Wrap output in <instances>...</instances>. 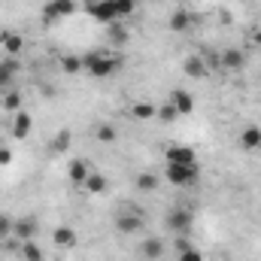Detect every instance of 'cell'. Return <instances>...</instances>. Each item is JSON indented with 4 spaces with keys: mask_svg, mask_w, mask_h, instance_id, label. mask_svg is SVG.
<instances>
[{
    "mask_svg": "<svg viewBox=\"0 0 261 261\" xmlns=\"http://www.w3.org/2000/svg\"><path fill=\"white\" fill-rule=\"evenodd\" d=\"M176 261H203V252H197L195 246H192V249L179 252V258H176Z\"/></svg>",
    "mask_w": 261,
    "mask_h": 261,
    "instance_id": "4dcf8cb0",
    "label": "cell"
},
{
    "mask_svg": "<svg viewBox=\"0 0 261 261\" xmlns=\"http://www.w3.org/2000/svg\"><path fill=\"white\" fill-rule=\"evenodd\" d=\"M186 249H192V243L186 240V234H176V252H186Z\"/></svg>",
    "mask_w": 261,
    "mask_h": 261,
    "instance_id": "836d02e7",
    "label": "cell"
},
{
    "mask_svg": "<svg viewBox=\"0 0 261 261\" xmlns=\"http://www.w3.org/2000/svg\"><path fill=\"white\" fill-rule=\"evenodd\" d=\"M76 12V0H49L43 6V18L46 21H55V18H67Z\"/></svg>",
    "mask_w": 261,
    "mask_h": 261,
    "instance_id": "8992f818",
    "label": "cell"
},
{
    "mask_svg": "<svg viewBox=\"0 0 261 261\" xmlns=\"http://www.w3.org/2000/svg\"><path fill=\"white\" fill-rule=\"evenodd\" d=\"M18 255H21L24 261H43V258H46V255H43V249L37 246V240H24Z\"/></svg>",
    "mask_w": 261,
    "mask_h": 261,
    "instance_id": "44dd1931",
    "label": "cell"
},
{
    "mask_svg": "<svg viewBox=\"0 0 261 261\" xmlns=\"http://www.w3.org/2000/svg\"><path fill=\"white\" fill-rule=\"evenodd\" d=\"M12 234H15L21 243H24V240H37V234H40V222L31 219V216H21V219H15Z\"/></svg>",
    "mask_w": 261,
    "mask_h": 261,
    "instance_id": "52a82bcc",
    "label": "cell"
},
{
    "mask_svg": "<svg viewBox=\"0 0 261 261\" xmlns=\"http://www.w3.org/2000/svg\"><path fill=\"white\" fill-rule=\"evenodd\" d=\"M192 222H195V213L189 206H173L167 213V219H164L167 231H173V234H189L192 231Z\"/></svg>",
    "mask_w": 261,
    "mask_h": 261,
    "instance_id": "3957f363",
    "label": "cell"
},
{
    "mask_svg": "<svg viewBox=\"0 0 261 261\" xmlns=\"http://www.w3.org/2000/svg\"><path fill=\"white\" fill-rule=\"evenodd\" d=\"M189 28H192V15H189L186 9H176V12L170 15V31H173V34H186Z\"/></svg>",
    "mask_w": 261,
    "mask_h": 261,
    "instance_id": "d6986e66",
    "label": "cell"
},
{
    "mask_svg": "<svg viewBox=\"0 0 261 261\" xmlns=\"http://www.w3.org/2000/svg\"><path fill=\"white\" fill-rule=\"evenodd\" d=\"M155 119H161V122H167V125H170V122H176V119H179V113H176V110H173V103L167 100V103H161V107H158Z\"/></svg>",
    "mask_w": 261,
    "mask_h": 261,
    "instance_id": "d4e9b609",
    "label": "cell"
},
{
    "mask_svg": "<svg viewBox=\"0 0 261 261\" xmlns=\"http://www.w3.org/2000/svg\"><path fill=\"white\" fill-rule=\"evenodd\" d=\"M116 137H119V134H116L113 125H100V128H97V140H100V143H113Z\"/></svg>",
    "mask_w": 261,
    "mask_h": 261,
    "instance_id": "f546056e",
    "label": "cell"
},
{
    "mask_svg": "<svg viewBox=\"0 0 261 261\" xmlns=\"http://www.w3.org/2000/svg\"><path fill=\"white\" fill-rule=\"evenodd\" d=\"M137 189L140 192H155L158 189V176L155 173H140L137 176Z\"/></svg>",
    "mask_w": 261,
    "mask_h": 261,
    "instance_id": "484cf974",
    "label": "cell"
},
{
    "mask_svg": "<svg viewBox=\"0 0 261 261\" xmlns=\"http://www.w3.org/2000/svg\"><path fill=\"white\" fill-rule=\"evenodd\" d=\"M252 43L261 49V28H258V31H252Z\"/></svg>",
    "mask_w": 261,
    "mask_h": 261,
    "instance_id": "d590c367",
    "label": "cell"
},
{
    "mask_svg": "<svg viewBox=\"0 0 261 261\" xmlns=\"http://www.w3.org/2000/svg\"><path fill=\"white\" fill-rule=\"evenodd\" d=\"M70 143H73V134H70V130H58V137H55V140H52V152H55V155H64L67 149H70Z\"/></svg>",
    "mask_w": 261,
    "mask_h": 261,
    "instance_id": "7402d4cb",
    "label": "cell"
},
{
    "mask_svg": "<svg viewBox=\"0 0 261 261\" xmlns=\"http://www.w3.org/2000/svg\"><path fill=\"white\" fill-rule=\"evenodd\" d=\"M107 28H110V40H113L116 46H125V43H128V31H125L122 24L113 21V24H107Z\"/></svg>",
    "mask_w": 261,
    "mask_h": 261,
    "instance_id": "83f0119b",
    "label": "cell"
},
{
    "mask_svg": "<svg viewBox=\"0 0 261 261\" xmlns=\"http://www.w3.org/2000/svg\"><path fill=\"white\" fill-rule=\"evenodd\" d=\"M82 70L94 79H110L113 73L122 70V58L113 52H85L82 55Z\"/></svg>",
    "mask_w": 261,
    "mask_h": 261,
    "instance_id": "6da1fadb",
    "label": "cell"
},
{
    "mask_svg": "<svg viewBox=\"0 0 261 261\" xmlns=\"http://www.w3.org/2000/svg\"><path fill=\"white\" fill-rule=\"evenodd\" d=\"M240 146L246 152H258L261 149V128L258 125H246V128L240 130Z\"/></svg>",
    "mask_w": 261,
    "mask_h": 261,
    "instance_id": "4fadbf2b",
    "label": "cell"
},
{
    "mask_svg": "<svg viewBox=\"0 0 261 261\" xmlns=\"http://www.w3.org/2000/svg\"><path fill=\"white\" fill-rule=\"evenodd\" d=\"M6 164H12V149L0 146V167H6Z\"/></svg>",
    "mask_w": 261,
    "mask_h": 261,
    "instance_id": "d6a6232c",
    "label": "cell"
},
{
    "mask_svg": "<svg viewBox=\"0 0 261 261\" xmlns=\"http://www.w3.org/2000/svg\"><path fill=\"white\" fill-rule=\"evenodd\" d=\"M155 113H158V107H155V103H149V100H137V103H130V116H134V119H140V122L155 119Z\"/></svg>",
    "mask_w": 261,
    "mask_h": 261,
    "instance_id": "e0dca14e",
    "label": "cell"
},
{
    "mask_svg": "<svg viewBox=\"0 0 261 261\" xmlns=\"http://www.w3.org/2000/svg\"><path fill=\"white\" fill-rule=\"evenodd\" d=\"M143 225H146V219H143V213H140V210H125V213L116 219V231H119V234H125V237L140 234V231H143Z\"/></svg>",
    "mask_w": 261,
    "mask_h": 261,
    "instance_id": "5b68a950",
    "label": "cell"
},
{
    "mask_svg": "<svg viewBox=\"0 0 261 261\" xmlns=\"http://www.w3.org/2000/svg\"><path fill=\"white\" fill-rule=\"evenodd\" d=\"M113 3H116V15L119 18H128V15L137 12V0H113Z\"/></svg>",
    "mask_w": 261,
    "mask_h": 261,
    "instance_id": "4316f807",
    "label": "cell"
},
{
    "mask_svg": "<svg viewBox=\"0 0 261 261\" xmlns=\"http://www.w3.org/2000/svg\"><path fill=\"white\" fill-rule=\"evenodd\" d=\"M12 225H15V219H9L6 213H0V240L12 237Z\"/></svg>",
    "mask_w": 261,
    "mask_h": 261,
    "instance_id": "f1b7e54d",
    "label": "cell"
},
{
    "mask_svg": "<svg viewBox=\"0 0 261 261\" xmlns=\"http://www.w3.org/2000/svg\"><path fill=\"white\" fill-rule=\"evenodd\" d=\"M164 179L170 182V186H195L197 182V164H167V170H164Z\"/></svg>",
    "mask_w": 261,
    "mask_h": 261,
    "instance_id": "7a4b0ae2",
    "label": "cell"
},
{
    "mask_svg": "<svg viewBox=\"0 0 261 261\" xmlns=\"http://www.w3.org/2000/svg\"><path fill=\"white\" fill-rule=\"evenodd\" d=\"M3 110H6V113H18V110H21V94H18L15 88H9V91L3 94Z\"/></svg>",
    "mask_w": 261,
    "mask_h": 261,
    "instance_id": "cb8c5ba5",
    "label": "cell"
},
{
    "mask_svg": "<svg viewBox=\"0 0 261 261\" xmlns=\"http://www.w3.org/2000/svg\"><path fill=\"white\" fill-rule=\"evenodd\" d=\"M140 252H143L146 258H161V255H164V240H161V237H146L143 246H140Z\"/></svg>",
    "mask_w": 261,
    "mask_h": 261,
    "instance_id": "ac0fdd59",
    "label": "cell"
},
{
    "mask_svg": "<svg viewBox=\"0 0 261 261\" xmlns=\"http://www.w3.org/2000/svg\"><path fill=\"white\" fill-rule=\"evenodd\" d=\"M219 64L225 67V70H240V67L246 64V55H243L240 49H225V52L219 55Z\"/></svg>",
    "mask_w": 261,
    "mask_h": 261,
    "instance_id": "9a60e30c",
    "label": "cell"
},
{
    "mask_svg": "<svg viewBox=\"0 0 261 261\" xmlns=\"http://www.w3.org/2000/svg\"><path fill=\"white\" fill-rule=\"evenodd\" d=\"M52 243H55L58 249H70V246H76V231H73L70 225H58V228L52 231Z\"/></svg>",
    "mask_w": 261,
    "mask_h": 261,
    "instance_id": "5bb4252c",
    "label": "cell"
},
{
    "mask_svg": "<svg viewBox=\"0 0 261 261\" xmlns=\"http://www.w3.org/2000/svg\"><path fill=\"white\" fill-rule=\"evenodd\" d=\"M164 158H167V164H197L195 149H192V146H179V143L167 146V149H164Z\"/></svg>",
    "mask_w": 261,
    "mask_h": 261,
    "instance_id": "ba28073f",
    "label": "cell"
},
{
    "mask_svg": "<svg viewBox=\"0 0 261 261\" xmlns=\"http://www.w3.org/2000/svg\"><path fill=\"white\" fill-rule=\"evenodd\" d=\"M9 85H12V73L0 64V91H9Z\"/></svg>",
    "mask_w": 261,
    "mask_h": 261,
    "instance_id": "1f68e13d",
    "label": "cell"
},
{
    "mask_svg": "<svg viewBox=\"0 0 261 261\" xmlns=\"http://www.w3.org/2000/svg\"><path fill=\"white\" fill-rule=\"evenodd\" d=\"M31 128H34V116H31V113H24V110L12 113V125H9V130H12L15 140H24V137L31 134Z\"/></svg>",
    "mask_w": 261,
    "mask_h": 261,
    "instance_id": "9c48e42d",
    "label": "cell"
},
{
    "mask_svg": "<svg viewBox=\"0 0 261 261\" xmlns=\"http://www.w3.org/2000/svg\"><path fill=\"white\" fill-rule=\"evenodd\" d=\"M88 195H103L107 189H110V182H107V176L103 173H91L88 179H85V186H82Z\"/></svg>",
    "mask_w": 261,
    "mask_h": 261,
    "instance_id": "ffe728a7",
    "label": "cell"
},
{
    "mask_svg": "<svg viewBox=\"0 0 261 261\" xmlns=\"http://www.w3.org/2000/svg\"><path fill=\"white\" fill-rule=\"evenodd\" d=\"M91 176V167H88V161H82V158H73L70 161V167H67V179L73 182V186H85V179Z\"/></svg>",
    "mask_w": 261,
    "mask_h": 261,
    "instance_id": "8fae6325",
    "label": "cell"
},
{
    "mask_svg": "<svg viewBox=\"0 0 261 261\" xmlns=\"http://www.w3.org/2000/svg\"><path fill=\"white\" fill-rule=\"evenodd\" d=\"M85 12H88L91 18L103 21V24L119 21V15H116V3H113V0H88V3H85Z\"/></svg>",
    "mask_w": 261,
    "mask_h": 261,
    "instance_id": "277c9868",
    "label": "cell"
},
{
    "mask_svg": "<svg viewBox=\"0 0 261 261\" xmlns=\"http://www.w3.org/2000/svg\"><path fill=\"white\" fill-rule=\"evenodd\" d=\"M0 49L6 52V55H21V49H24V40H21V34H15V31H0Z\"/></svg>",
    "mask_w": 261,
    "mask_h": 261,
    "instance_id": "30bf717a",
    "label": "cell"
},
{
    "mask_svg": "<svg viewBox=\"0 0 261 261\" xmlns=\"http://www.w3.org/2000/svg\"><path fill=\"white\" fill-rule=\"evenodd\" d=\"M182 70H186L189 79H203V76H206V61H203L200 55H189L186 64H182Z\"/></svg>",
    "mask_w": 261,
    "mask_h": 261,
    "instance_id": "2e32d148",
    "label": "cell"
},
{
    "mask_svg": "<svg viewBox=\"0 0 261 261\" xmlns=\"http://www.w3.org/2000/svg\"><path fill=\"white\" fill-rule=\"evenodd\" d=\"M61 70H64L67 76L82 73V55H61Z\"/></svg>",
    "mask_w": 261,
    "mask_h": 261,
    "instance_id": "603a6c76",
    "label": "cell"
},
{
    "mask_svg": "<svg viewBox=\"0 0 261 261\" xmlns=\"http://www.w3.org/2000/svg\"><path fill=\"white\" fill-rule=\"evenodd\" d=\"M170 103H173V110H176L179 116H189V113L195 110V97H192L186 88H176V91L170 94Z\"/></svg>",
    "mask_w": 261,
    "mask_h": 261,
    "instance_id": "7c38bea8",
    "label": "cell"
},
{
    "mask_svg": "<svg viewBox=\"0 0 261 261\" xmlns=\"http://www.w3.org/2000/svg\"><path fill=\"white\" fill-rule=\"evenodd\" d=\"M0 64L6 67V70H9V73H12V76H15V73H18V61H15V58H12V55H9V58H6V61H0Z\"/></svg>",
    "mask_w": 261,
    "mask_h": 261,
    "instance_id": "e575fe53",
    "label": "cell"
}]
</instances>
